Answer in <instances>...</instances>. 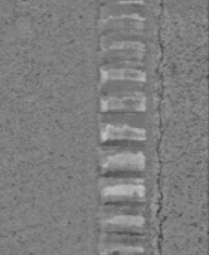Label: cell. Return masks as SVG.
<instances>
[{"label":"cell","mask_w":209,"mask_h":255,"mask_svg":"<svg viewBox=\"0 0 209 255\" xmlns=\"http://www.w3.org/2000/svg\"><path fill=\"white\" fill-rule=\"evenodd\" d=\"M102 196L105 205H139L145 197V188L138 176H105Z\"/></svg>","instance_id":"obj_1"}]
</instances>
